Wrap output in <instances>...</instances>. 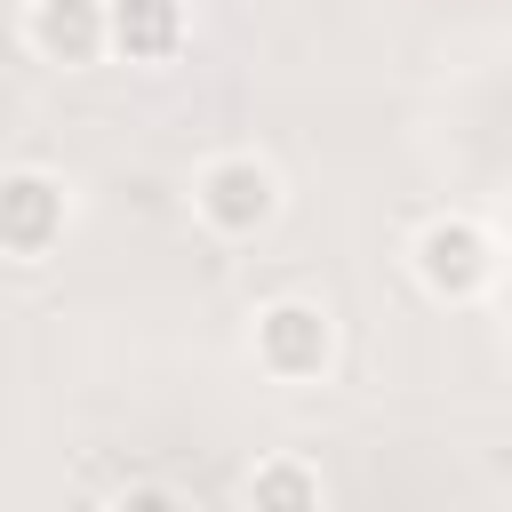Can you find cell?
Returning <instances> with one entry per match:
<instances>
[{"instance_id": "8992f818", "label": "cell", "mask_w": 512, "mask_h": 512, "mask_svg": "<svg viewBox=\"0 0 512 512\" xmlns=\"http://www.w3.org/2000/svg\"><path fill=\"white\" fill-rule=\"evenodd\" d=\"M104 16H112V56L120 64H176L184 40H192L184 0H104Z\"/></svg>"}, {"instance_id": "ba28073f", "label": "cell", "mask_w": 512, "mask_h": 512, "mask_svg": "<svg viewBox=\"0 0 512 512\" xmlns=\"http://www.w3.org/2000/svg\"><path fill=\"white\" fill-rule=\"evenodd\" d=\"M104 512H192V504H184L168 480H128V488H120Z\"/></svg>"}, {"instance_id": "3957f363", "label": "cell", "mask_w": 512, "mask_h": 512, "mask_svg": "<svg viewBox=\"0 0 512 512\" xmlns=\"http://www.w3.org/2000/svg\"><path fill=\"white\" fill-rule=\"evenodd\" d=\"M192 216H200L216 240H256V232H272V216H280V168L256 160V152H216V160L192 176Z\"/></svg>"}, {"instance_id": "277c9868", "label": "cell", "mask_w": 512, "mask_h": 512, "mask_svg": "<svg viewBox=\"0 0 512 512\" xmlns=\"http://www.w3.org/2000/svg\"><path fill=\"white\" fill-rule=\"evenodd\" d=\"M64 224H72L64 176H48V168H0V256H8V264L56 256Z\"/></svg>"}, {"instance_id": "7a4b0ae2", "label": "cell", "mask_w": 512, "mask_h": 512, "mask_svg": "<svg viewBox=\"0 0 512 512\" xmlns=\"http://www.w3.org/2000/svg\"><path fill=\"white\" fill-rule=\"evenodd\" d=\"M248 352L272 384H320L336 368V312L312 296H272L248 320Z\"/></svg>"}, {"instance_id": "5b68a950", "label": "cell", "mask_w": 512, "mask_h": 512, "mask_svg": "<svg viewBox=\"0 0 512 512\" xmlns=\"http://www.w3.org/2000/svg\"><path fill=\"white\" fill-rule=\"evenodd\" d=\"M24 48L40 64L88 72V64L112 56V16H104V0H32L24 8Z\"/></svg>"}, {"instance_id": "6da1fadb", "label": "cell", "mask_w": 512, "mask_h": 512, "mask_svg": "<svg viewBox=\"0 0 512 512\" xmlns=\"http://www.w3.org/2000/svg\"><path fill=\"white\" fill-rule=\"evenodd\" d=\"M496 264L504 256H496V232L480 216H432L408 240V272L432 304H480L496 288Z\"/></svg>"}, {"instance_id": "52a82bcc", "label": "cell", "mask_w": 512, "mask_h": 512, "mask_svg": "<svg viewBox=\"0 0 512 512\" xmlns=\"http://www.w3.org/2000/svg\"><path fill=\"white\" fill-rule=\"evenodd\" d=\"M248 512H320V472L304 456H264L248 472Z\"/></svg>"}]
</instances>
